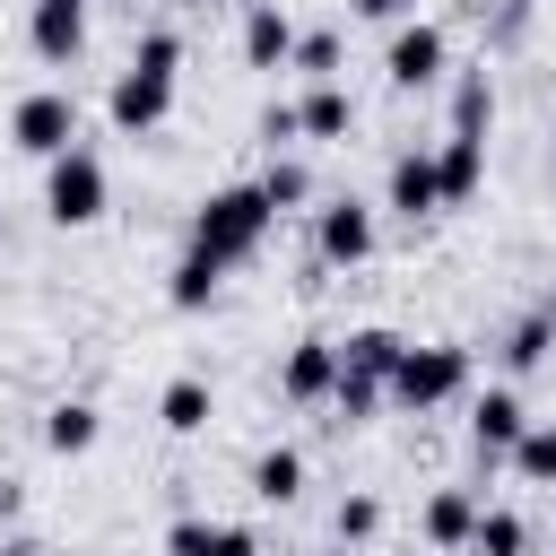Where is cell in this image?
I'll use <instances>...</instances> for the list:
<instances>
[{
    "label": "cell",
    "mask_w": 556,
    "mask_h": 556,
    "mask_svg": "<svg viewBox=\"0 0 556 556\" xmlns=\"http://www.w3.org/2000/svg\"><path fill=\"white\" fill-rule=\"evenodd\" d=\"M174 87H182V35H174V26H148V35L130 43V70H122V78H113V96H104L113 130H122V139H148V130H165V113H174Z\"/></svg>",
    "instance_id": "cell-1"
},
{
    "label": "cell",
    "mask_w": 556,
    "mask_h": 556,
    "mask_svg": "<svg viewBox=\"0 0 556 556\" xmlns=\"http://www.w3.org/2000/svg\"><path fill=\"white\" fill-rule=\"evenodd\" d=\"M269 226H278V208H269V191L261 182H226V191H208L200 208H191V252H208V261H252L261 243H269Z\"/></svg>",
    "instance_id": "cell-2"
},
{
    "label": "cell",
    "mask_w": 556,
    "mask_h": 556,
    "mask_svg": "<svg viewBox=\"0 0 556 556\" xmlns=\"http://www.w3.org/2000/svg\"><path fill=\"white\" fill-rule=\"evenodd\" d=\"M382 391H391L408 417H426V408H452V400L469 391V348H460V339H426V348L408 339V356L391 365V382H382Z\"/></svg>",
    "instance_id": "cell-3"
},
{
    "label": "cell",
    "mask_w": 556,
    "mask_h": 556,
    "mask_svg": "<svg viewBox=\"0 0 556 556\" xmlns=\"http://www.w3.org/2000/svg\"><path fill=\"white\" fill-rule=\"evenodd\" d=\"M104 200H113V182H104V156L87 139L61 148V156H43V217L52 226H96Z\"/></svg>",
    "instance_id": "cell-4"
},
{
    "label": "cell",
    "mask_w": 556,
    "mask_h": 556,
    "mask_svg": "<svg viewBox=\"0 0 556 556\" xmlns=\"http://www.w3.org/2000/svg\"><path fill=\"white\" fill-rule=\"evenodd\" d=\"M9 148H17V156H61V148H78V96H70V87L17 96V104H9Z\"/></svg>",
    "instance_id": "cell-5"
},
{
    "label": "cell",
    "mask_w": 556,
    "mask_h": 556,
    "mask_svg": "<svg viewBox=\"0 0 556 556\" xmlns=\"http://www.w3.org/2000/svg\"><path fill=\"white\" fill-rule=\"evenodd\" d=\"M443 61H452V35H443L434 17H400V26H391V52H382V78H391L400 96H417V87L443 78Z\"/></svg>",
    "instance_id": "cell-6"
},
{
    "label": "cell",
    "mask_w": 556,
    "mask_h": 556,
    "mask_svg": "<svg viewBox=\"0 0 556 556\" xmlns=\"http://www.w3.org/2000/svg\"><path fill=\"white\" fill-rule=\"evenodd\" d=\"M530 434V408H521V391L513 382H495V391H478L469 400V452L495 469V460H513V443Z\"/></svg>",
    "instance_id": "cell-7"
},
{
    "label": "cell",
    "mask_w": 556,
    "mask_h": 556,
    "mask_svg": "<svg viewBox=\"0 0 556 556\" xmlns=\"http://www.w3.org/2000/svg\"><path fill=\"white\" fill-rule=\"evenodd\" d=\"M382 208L408 217V226L443 208V165H434V148H400V156H391V174H382Z\"/></svg>",
    "instance_id": "cell-8"
},
{
    "label": "cell",
    "mask_w": 556,
    "mask_h": 556,
    "mask_svg": "<svg viewBox=\"0 0 556 556\" xmlns=\"http://www.w3.org/2000/svg\"><path fill=\"white\" fill-rule=\"evenodd\" d=\"M313 252H321L330 269L374 261V208H365V200H330V208H313Z\"/></svg>",
    "instance_id": "cell-9"
},
{
    "label": "cell",
    "mask_w": 556,
    "mask_h": 556,
    "mask_svg": "<svg viewBox=\"0 0 556 556\" xmlns=\"http://www.w3.org/2000/svg\"><path fill=\"white\" fill-rule=\"evenodd\" d=\"M330 391H339V339H295L287 365H278V400L313 408V400H330Z\"/></svg>",
    "instance_id": "cell-10"
},
{
    "label": "cell",
    "mask_w": 556,
    "mask_h": 556,
    "mask_svg": "<svg viewBox=\"0 0 556 556\" xmlns=\"http://www.w3.org/2000/svg\"><path fill=\"white\" fill-rule=\"evenodd\" d=\"M478 513H486V495L478 486H434L426 495V513H417V530H426V547H469V530H478Z\"/></svg>",
    "instance_id": "cell-11"
},
{
    "label": "cell",
    "mask_w": 556,
    "mask_h": 556,
    "mask_svg": "<svg viewBox=\"0 0 556 556\" xmlns=\"http://www.w3.org/2000/svg\"><path fill=\"white\" fill-rule=\"evenodd\" d=\"M26 43L43 61H78L87 52V0H35L26 9Z\"/></svg>",
    "instance_id": "cell-12"
},
{
    "label": "cell",
    "mask_w": 556,
    "mask_h": 556,
    "mask_svg": "<svg viewBox=\"0 0 556 556\" xmlns=\"http://www.w3.org/2000/svg\"><path fill=\"white\" fill-rule=\"evenodd\" d=\"M243 61H252V70H287V61H295V17H287L278 0H252V9H243Z\"/></svg>",
    "instance_id": "cell-13"
},
{
    "label": "cell",
    "mask_w": 556,
    "mask_h": 556,
    "mask_svg": "<svg viewBox=\"0 0 556 556\" xmlns=\"http://www.w3.org/2000/svg\"><path fill=\"white\" fill-rule=\"evenodd\" d=\"M96 434H104L96 400H52V408H43V452L78 460V452H96Z\"/></svg>",
    "instance_id": "cell-14"
},
{
    "label": "cell",
    "mask_w": 556,
    "mask_h": 556,
    "mask_svg": "<svg viewBox=\"0 0 556 556\" xmlns=\"http://www.w3.org/2000/svg\"><path fill=\"white\" fill-rule=\"evenodd\" d=\"M400 356H408V339H400V330H382V321H365V330H348V339H339V365H348V374H374V382H391V365H400Z\"/></svg>",
    "instance_id": "cell-15"
},
{
    "label": "cell",
    "mask_w": 556,
    "mask_h": 556,
    "mask_svg": "<svg viewBox=\"0 0 556 556\" xmlns=\"http://www.w3.org/2000/svg\"><path fill=\"white\" fill-rule=\"evenodd\" d=\"M156 417H165V434H200V426L217 417V391H208L200 374H174L165 400H156Z\"/></svg>",
    "instance_id": "cell-16"
},
{
    "label": "cell",
    "mask_w": 556,
    "mask_h": 556,
    "mask_svg": "<svg viewBox=\"0 0 556 556\" xmlns=\"http://www.w3.org/2000/svg\"><path fill=\"white\" fill-rule=\"evenodd\" d=\"M295 113H304V139H348V130H356V96H348L339 78H321Z\"/></svg>",
    "instance_id": "cell-17"
},
{
    "label": "cell",
    "mask_w": 556,
    "mask_h": 556,
    "mask_svg": "<svg viewBox=\"0 0 556 556\" xmlns=\"http://www.w3.org/2000/svg\"><path fill=\"white\" fill-rule=\"evenodd\" d=\"M434 165H443V208H452V200H469V191L486 182V139H460V130H452V139L434 148Z\"/></svg>",
    "instance_id": "cell-18"
},
{
    "label": "cell",
    "mask_w": 556,
    "mask_h": 556,
    "mask_svg": "<svg viewBox=\"0 0 556 556\" xmlns=\"http://www.w3.org/2000/svg\"><path fill=\"white\" fill-rule=\"evenodd\" d=\"M252 495H261V504H295V495H304V452H295V443H269V452L252 460Z\"/></svg>",
    "instance_id": "cell-19"
},
{
    "label": "cell",
    "mask_w": 556,
    "mask_h": 556,
    "mask_svg": "<svg viewBox=\"0 0 556 556\" xmlns=\"http://www.w3.org/2000/svg\"><path fill=\"white\" fill-rule=\"evenodd\" d=\"M547 348H556V313H521V321L504 330V348H495V356H504V374H539V365H547Z\"/></svg>",
    "instance_id": "cell-20"
},
{
    "label": "cell",
    "mask_w": 556,
    "mask_h": 556,
    "mask_svg": "<svg viewBox=\"0 0 556 556\" xmlns=\"http://www.w3.org/2000/svg\"><path fill=\"white\" fill-rule=\"evenodd\" d=\"M217 278H226V261H208V252H191V243H182V261H174V278H165V295H174L182 313H200V304L217 295Z\"/></svg>",
    "instance_id": "cell-21"
},
{
    "label": "cell",
    "mask_w": 556,
    "mask_h": 556,
    "mask_svg": "<svg viewBox=\"0 0 556 556\" xmlns=\"http://www.w3.org/2000/svg\"><path fill=\"white\" fill-rule=\"evenodd\" d=\"M469 556H530V521L504 513V504H486L478 530H469Z\"/></svg>",
    "instance_id": "cell-22"
},
{
    "label": "cell",
    "mask_w": 556,
    "mask_h": 556,
    "mask_svg": "<svg viewBox=\"0 0 556 556\" xmlns=\"http://www.w3.org/2000/svg\"><path fill=\"white\" fill-rule=\"evenodd\" d=\"M513 478L521 486H556V417H530V434L513 443Z\"/></svg>",
    "instance_id": "cell-23"
},
{
    "label": "cell",
    "mask_w": 556,
    "mask_h": 556,
    "mask_svg": "<svg viewBox=\"0 0 556 556\" xmlns=\"http://www.w3.org/2000/svg\"><path fill=\"white\" fill-rule=\"evenodd\" d=\"M486 122H495V87H486V70H460V87H452V130H460V139H486Z\"/></svg>",
    "instance_id": "cell-24"
},
{
    "label": "cell",
    "mask_w": 556,
    "mask_h": 556,
    "mask_svg": "<svg viewBox=\"0 0 556 556\" xmlns=\"http://www.w3.org/2000/svg\"><path fill=\"white\" fill-rule=\"evenodd\" d=\"M339 61H348V35H339V26H313V35H295V61H287V70H304V78L321 87V78H339Z\"/></svg>",
    "instance_id": "cell-25"
},
{
    "label": "cell",
    "mask_w": 556,
    "mask_h": 556,
    "mask_svg": "<svg viewBox=\"0 0 556 556\" xmlns=\"http://www.w3.org/2000/svg\"><path fill=\"white\" fill-rule=\"evenodd\" d=\"M382 400H391V391H382L374 374H348V365H339V391H330V408H339V426H365V417H374Z\"/></svg>",
    "instance_id": "cell-26"
},
{
    "label": "cell",
    "mask_w": 556,
    "mask_h": 556,
    "mask_svg": "<svg viewBox=\"0 0 556 556\" xmlns=\"http://www.w3.org/2000/svg\"><path fill=\"white\" fill-rule=\"evenodd\" d=\"M261 191H269V208L287 217V208H304V200H313V174H304L295 156H269V174H261Z\"/></svg>",
    "instance_id": "cell-27"
},
{
    "label": "cell",
    "mask_w": 556,
    "mask_h": 556,
    "mask_svg": "<svg viewBox=\"0 0 556 556\" xmlns=\"http://www.w3.org/2000/svg\"><path fill=\"white\" fill-rule=\"evenodd\" d=\"M330 530H339V547H365V539L382 530V495H339V513H330Z\"/></svg>",
    "instance_id": "cell-28"
},
{
    "label": "cell",
    "mask_w": 556,
    "mask_h": 556,
    "mask_svg": "<svg viewBox=\"0 0 556 556\" xmlns=\"http://www.w3.org/2000/svg\"><path fill=\"white\" fill-rule=\"evenodd\" d=\"M208 547H217V521H191V513H182V521L165 530V556H208Z\"/></svg>",
    "instance_id": "cell-29"
},
{
    "label": "cell",
    "mask_w": 556,
    "mask_h": 556,
    "mask_svg": "<svg viewBox=\"0 0 556 556\" xmlns=\"http://www.w3.org/2000/svg\"><path fill=\"white\" fill-rule=\"evenodd\" d=\"M261 139H269V148L304 139V113H295V104H269V113H261Z\"/></svg>",
    "instance_id": "cell-30"
},
{
    "label": "cell",
    "mask_w": 556,
    "mask_h": 556,
    "mask_svg": "<svg viewBox=\"0 0 556 556\" xmlns=\"http://www.w3.org/2000/svg\"><path fill=\"white\" fill-rule=\"evenodd\" d=\"M208 556H261V539H252L243 521H217V547H208Z\"/></svg>",
    "instance_id": "cell-31"
},
{
    "label": "cell",
    "mask_w": 556,
    "mask_h": 556,
    "mask_svg": "<svg viewBox=\"0 0 556 556\" xmlns=\"http://www.w3.org/2000/svg\"><path fill=\"white\" fill-rule=\"evenodd\" d=\"M356 17H408V0H348Z\"/></svg>",
    "instance_id": "cell-32"
},
{
    "label": "cell",
    "mask_w": 556,
    "mask_h": 556,
    "mask_svg": "<svg viewBox=\"0 0 556 556\" xmlns=\"http://www.w3.org/2000/svg\"><path fill=\"white\" fill-rule=\"evenodd\" d=\"M17 504H26V486H17V478H0V521H9Z\"/></svg>",
    "instance_id": "cell-33"
},
{
    "label": "cell",
    "mask_w": 556,
    "mask_h": 556,
    "mask_svg": "<svg viewBox=\"0 0 556 556\" xmlns=\"http://www.w3.org/2000/svg\"><path fill=\"white\" fill-rule=\"evenodd\" d=\"M0 556H43V547H35V539H9V547H0Z\"/></svg>",
    "instance_id": "cell-34"
},
{
    "label": "cell",
    "mask_w": 556,
    "mask_h": 556,
    "mask_svg": "<svg viewBox=\"0 0 556 556\" xmlns=\"http://www.w3.org/2000/svg\"><path fill=\"white\" fill-rule=\"evenodd\" d=\"M547 182H556V156H547Z\"/></svg>",
    "instance_id": "cell-35"
}]
</instances>
